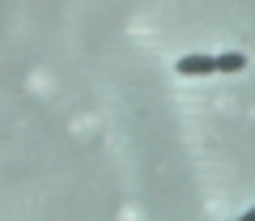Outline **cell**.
Here are the masks:
<instances>
[{"mask_svg": "<svg viewBox=\"0 0 255 221\" xmlns=\"http://www.w3.org/2000/svg\"><path fill=\"white\" fill-rule=\"evenodd\" d=\"M174 73L179 77H213L217 73V55H179Z\"/></svg>", "mask_w": 255, "mask_h": 221, "instance_id": "obj_1", "label": "cell"}, {"mask_svg": "<svg viewBox=\"0 0 255 221\" xmlns=\"http://www.w3.org/2000/svg\"><path fill=\"white\" fill-rule=\"evenodd\" d=\"M243 68H247V55H238V51L217 55V73H243Z\"/></svg>", "mask_w": 255, "mask_h": 221, "instance_id": "obj_2", "label": "cell"}, {"mask_svg": "<svg viewBox=\"0 0 255 221\" xmlns=\"http://www.w3.org/2000/svg\"><path fill=\"white\" fill-rule=\"evenodd\" d=\"M247 221H255V209H247Z\"/></svg>", "mask_w": 255, "mask_h": 221, "instance_id": "obj_3", "label": "cell"}]
</instances>
